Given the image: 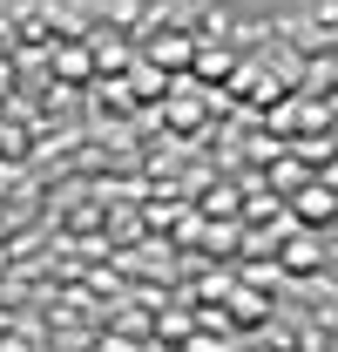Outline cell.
<instances>
[{
  "mask_svg": "<svg viewBox=\"0 0 338 352\" xmlns=\"http://www.w3.org/2000/svg\"><path fill=\"white\" fill-rule=\"evenodd\" d=\"M149 54H156V68H183L196 47H190V34H156V41H149Z\"/></svg>",
  "mask_w": 338,
  "mask_h": 352,
  "instance_id": "6da1fadb",
  "label": "cell"
},
{
  "mask_svg": "<svg viewBox=\"0 0 338 352\" xmlns=\"http://www.w3.org/2000/svg\"><path fill=\"white\" fill-rule=\"evenodd\" d=\"M88 68H95V54H88V47H54V75H68V82H82Z\"/></svg>",
  "mask_w": 338,
  "mask_h": 352,
  "instance_id": "7a4b0ae2",
  "label": "cell"
},
{
  "mask_svg": "<svg viewBox=\"0 0 338 352\" xmlns=\"http://www.w3.org/2000/svg\"><path fill=\"white\" fill-rule=\"evenodd\" d=\"M297 210H304V217H332V210H338V197L325 190V183H311V190H297Z\"/></svg>",
  "mask_w": 338,
  "mask_h": 352,
  "instance_id": "3957f363",
  "label": "cell"
},
{
  "mask_svg": "<svg viewBox=\"0 0 338 352\" xmlns=\"http://www.w3.org/2000/svg\"><path fill=\"white\" fill-rule=\"evenodd\" d=\"M196 116H203L196 95H176V102H169V122H196Z\"/></svg>",
  "mask_w": 338,
  "mask_h": 352,
  "instance_id": "277c9868",
  "label": "cell"
},
{
  "mask_svg": "<svg viewBox=\"0 0 338 352\" xmlns=\"http://www.w3.org/2000/svg\"><path fill=\"white\" fill-rule=\"evenodd\" d=\"M196 75H230V54H196Z\"/></svg>",
  "mask_w": 338,
  "mask_h": 352,
  "instance_id": "5b68a950",
  "label": "cell"
},
{
  "mask_svg": "<svg viewBox=\"0 0 338 352\" xmlns=\"http://www.w3.org/2000/svg\"><path fill=\"white\" fill-rule=\"evenodd\" d=\"M284 264H297V271H311V264H318V244H297V251H284Z\"/></svg>",
  "mask_w": 338,
  "mask_h": 352,
  "instance_id": "8992f818",
  "label": "cell"
}]
</instances>
